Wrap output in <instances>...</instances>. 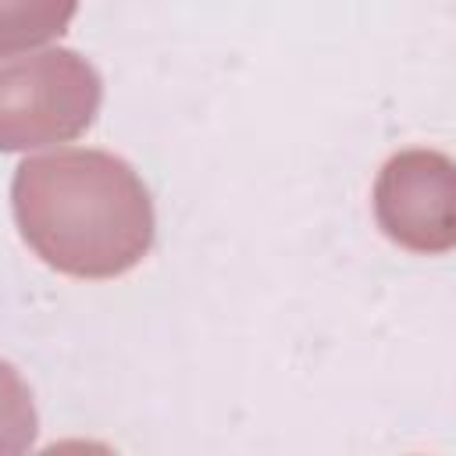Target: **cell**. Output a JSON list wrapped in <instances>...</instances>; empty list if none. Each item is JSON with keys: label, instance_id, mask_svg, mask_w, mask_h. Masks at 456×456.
I'll list each match as a JSON object with an SVG mask.
<instances>
[{"label": "cell", "instance_id": "obj_3", "mask_svg": "<svg viewBox=\"0 0 456 456\" xmlns=\"http://www.w3.org/2000/svg\"><path fill=\"white\" fill-rule=\"evenodd\" d=\"M452 160L438 150H403L385 160L374 182L378 228L410 253H449L452 221Z\"/></svg>", "mask_w": 456, "mask_h": 456}, {"label": "cell", "instance_id": "obj_2", "mask_svg": "<svg viewBox=\"0 0 456 456\" xmlns=\"http://www.w3.org/2000/svg\"><path fill=\"white\" fill-rule=\"evenodd\" d=\"M100 71L68 46L0 64V153L82 135L100 110Z\"/></svg>", "mask_w": 456, "mask_h": 456}, {"label": "cell", "instance_id": "obj_1", "mask_svg": "<svg viewBox=\"0 0 456 456\" xmlns=\"http://www.w3.org/2000/svg\"><path fill=\"white\" fill-rule=\"evenodd\" d=\"M11 207L32 253L71 278H118L153 246V200L107 150H53L18 164Z\"/></svg>", "mask_w": 456, "mask_h": 456}, {"label": "cell", "instance_id": "obj_5", "mask_svg": "<svg viewBox=\"0 0 456 456\" xmlns=\"http://www.w3.org/2000/svg\"><path fill=\"white\" fill-rule=\"evenodd\" d=\"M36 431H39V417L32 392L21 381V374L7 360H0V456H18L32 449Z\"/></svg>", "mask_w": 456, "mask_h": 456}, {"label": "cell", "instance_id": "obj_4", "mask_svg": "<svg viewBox=\"0 0 456 456\" xmlns=\"http://www.w3.org/2000/svg\"><path fill=\"white\" fill-rule=\"evenodd\" d=\"M78 11V0H0V57L25 53L57 39Z\"/></svg>", "mask_w": 456, "mask_h": 456}]
</instances>
